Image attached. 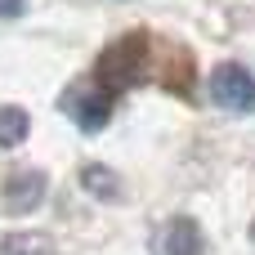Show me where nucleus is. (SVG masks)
<instances>
[{"instance_id": "f257e3e1", "label": "nucleus", "mask_w": 255, "mask_h": 255, "mask_svg": "<svg viewBox=\"0 0 255 255\" xmlns=\"http://www.w3.org/2000/svg\"><path fill=\"white\" fill-rule=\"evenodd\" d=\"M152 36L143 31V27H134V31H121V36H112L103 49H99V58H94V81L108 90V94H130V90H139L148 76H152Z\"/></svg>"}, {"instance_id": "f03ea898", "label": "nucleus", "mask_w": 255, "mask_h": 255, "mask_svg": "<svg viewBox=\"0 0 255 255\" xmlns=\"http://www.w3.org/2000/svg\"><path fill=\"white\" fill-rule=\"evenodd\" d=\"M58 112H63L81 134H99V130L112 121V112H117V94H108L94 76H90V81H72V85H63V94H58Z\"/></svg>"}, {"instance_id": "7ed1b4c3", "label": "nucleus", "mask_w": 255, "mask_h": 255, "mask_svg": "<svg viewBox=\"0 0 255 255\" xmlns=\"http://www.w3.org/2000/svg\"><path fill=\"white\" fill-rule=\"evenodd\" d=\"M206 94L224 112H255V72L242 63H215L206 76Z\"/></svg>"}, {"instance_id": "20e7f679", "label": "nucleus", "mask_w": 255, "mask_h": 255, "mask_svg": "<svg viewBox=\"0 0 255 255\" xmlns=\"http://www.w3.org/2000/svg\"><path fill=\"white\" fill-rule=\"evenodd\" d=\"M45 188H49L45 170H36V166L9 170L4 184H0V206H4V215H31V211H40Z\"/></svg>"}, {"instance_id": "39448f33", "label": "nucleus", "mask_w": 255, "mask_h": 255, "mask_svg": "<svg viewBox=\"0 0 255 255\" xmlns=\"http://www.w3.org/2000/svg\"><path fill=\"white\" fill-rule=\"evenodd\" d=\"M206 242H202V224L193 215H175L161 233V255H202Z\"/></svg>"}, {"instance_id": "423d86ee", "label": "nucleus", "mask_w": 255, "mask_h": 255, "mask_svg": "<svg viewBox=\"0 0 255 255\" xmlns=\"http://www.w3.org/2000/svg\"><path fill=\"white\" fill-rule=\"evenodd\" d=\"M76 179H81V188L94 197V202H121V175L112 170V166H103V161H85L81 170H76Z\"/></svg>"}, {"instance_id": "0eeeda50", "label": "nucleus", "mask_w": 255, "mask_h": 255, "mask_svg": "<svg viewBox=\"0 0 255 255\" xmlns=\"http://www.w3.org/2000/svg\"><path fill=\"white\" fill-rule=\"evenodd\" d=\"M0 255H58V247L45 233H9L0 238Z\"/></svg>"}, {"instance_id": "6e6552de", "label": "nucleus", "mask_w": 255, "mask_h": 255, "mask_svg": "<svg viewBox=\"0 0 255 255\" xmlns=\"http://www.w3.org/2000/svg\"><path fill=\"white\" fill-rule=\"evenodd\" d=\"M27 134H31V117H27L22 108L4 103V108H0V148H18Z\"/></svg>"}, {"instance_id": "1a4fd4ad", "label": "nucleus", "mask_w": 255, "mask_h": 255, "mask_svg": "<svg viewBox=\"0 0 255 255\" xmlns=\"http://www.w3.org/2000/svg\"><path fill=\"white\" fill-rule=\"evenodd\" d=\"M27 9V0H0V18H18Z\"/></svg>"}, {"instance_id": "9d476101", "label": "nucleus", "mask_w": 255, "mask_h": 255, "mask_svg": "<svg viewBox=\"0 0 255 255\" xmlns=\"http://www.w3.org/2000/svg\"><path fill=\"white\" fill-rule=\"evenodd\" d=\"M251 238H255V220H251Z\"/></svg>"}]
</instances>
